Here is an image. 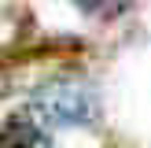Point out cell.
I'll use <instances>...</instances> for the list:
<instances>
[{
    "label": "cell",
    "mask_w": 151,
    "mask_h": 148,
    "mask_svg": "<svg viewBox=\"0 0 151 148\" xmlns=\"http://www.w3.org/2000/svg\"><path fill=\"white\" fill-rule=\"evenodd\" d=\"M48 144V122L33 107L11 111L4 118V148H44Z\"/></svg>",
    "instance_id": "2"
},
{
    "label": "cell",
    "mask_w": 151,
    "mask_h": 148,
    "mask_svg": "<svg viewBox=\"0 0 151 148\" xmlns=\"http://www.w3.org/2000/svg\"><path fill=\"white\" fill-rule=\"evenodd\" d=\"M78 4L85 7V11H92V15H114L125 0H78Z\"/></svg>",
    "instance_id": "3"
},
{
    "label": "cell",
    "mask_w": 151,
    "mask_h": 148,
    "mask_svg": "<svg viewBox=\"0 0 151 148\" xmlns=\"http://www.w3.org/2000/svg\"><path fill=\"white\" fill-rule=\"evenodd\" d=\"M29 107L48 126H85L96 118V93L78 78H55L37 89Z\"/></svg>",
    "instance_id": "1"
}]
</instances>
